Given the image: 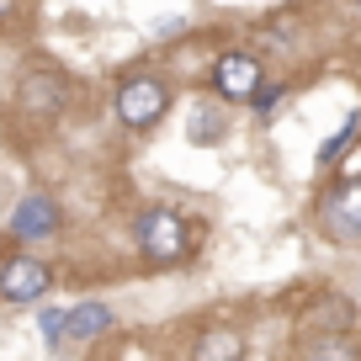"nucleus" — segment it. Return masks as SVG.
<instances>
[{"label": "nucleus", "instance_id": "nucleus-1", "mask_svg": "<svg viewBox=\"0 0 361 361\" xmlns=\"http://www.w3.org/2000/svg\"><path fill=\"white\" fill-rule=\"evenodd\" d=\"M138 250H144L149 260H159V266L180 260L186 250H192V239H186V218H180L176 207H149V213L138 218Z\"/></svg>", "mask_w": 361, "mask_h": 361}, {"label": "nucleus", "instance_id": "nucleus-2", "mask_svg": "<svg viewBox=\"0 0 361 361\" xmlns=\"http://www.w3.org/2000/svg\"><path fill=\"white\" fill-rule=\"evenodd\" d=\"M165 106H170V85L154 75H133L117 85V117L128 128H154L165 117Z\"/></svg>", "mask_w": 361, "mask_h": 361}, {"label": "nucleus", "instance_id": "nucleus-3", "mask_svg": "<svg viewBox=\"0 0 361 361\" xmlns=\"http://www.w3.org/2000/svg\"><path fill=\"white\" fill-rule=\"evenodd\" d=\"M16 102H22L27 117L48 123V117H59V106L69 102V80L59 75L54 64H37V69H27V75L16 80Z\"/></svg>", "mask_w": 361, "mask_h": 361}, {"label": "nucleus", "instance_id": "nucleus-4", "mask_svg": "<svg viewBox=\"0 0 361 361\" xmlns=\"http://www.w3.org/2000/svg\"><path fill=\"white\" fill-rule=\"evenodd\" d=\"M48 282H54V271L37 255H11L0 266V298H6V303H37V298L48 293Z\"/></svg>", "mask_w": 361, "mask_h": 361}, {"label": "nucleus", "instance_id": "nucleus-5", "mask_svg": "<svg viewBox=\"0 0 361 361\" xmlns=\"http://www.w3.org/2000/svg\"><path fill=\"white\" fill-rule=\"evenodd\" d=\"M266 85V80H260V59L255 54H224L213 64V90L218 96H224V102H255V90Z\"/></svg>", "mask_w": 361, "mask_h": 361}, {"label": "nucleus", "instance_id": "nucleus-6", "mask_svg": "<svg viewBox=\"0 0 361 361\" xmlns=\"http://www.w3.org/2000/svg\"><path fill=\"white\" fill-rule=\"evenodd\" d=\"M324 228L335 239H361V176L340 180L324 197Z\"/></svg>", "mask_w": 361, "mask_h": 361}, {"label": "nucleus", "instance_id": "nucleus-7", "mask_svg": "<svg viewBox=\"0 0 361 361\" xmlns=\"http://www.w3.org/2000/svg\"><path fill=\"white\" fill-rule=\"evenodd\" d=\"M59 224H64V213H59L54 197H22L11 213V234L16 239H54Z\"/></svg>", "mask_w": 361, "mask_h": 361}, {"label": "nucleus", "instance_id": "nucleus-8", "mask_svg": "<svg viewBox=\"0 0 361 361\" xmlns=\"http://www.w3.org/2000/svg\"><path fill=\"white\" fill-rule=\"evenodd\" d=\"M112 329V308L106 303H75L64 314V345H85V340L106 335Z\"/></svg>", "mask_w": 361, "mask_h": 361}, {"label": "nucleus", "instance_id": "nucleus-9", "mask_svg": "<svg viewBox=\"0 0 361 361\" xmlns=\"http://www.w3.org/2000/svg\"><path fill=\"white\" fill-rule=\"evenodd\" d=\"M192 361H245V340H239V329H207Z\"/></svg>", "mask_w": 361, "mask_h": 361}, {"label": "nucleus", "instance_id": "nucleus-10", "mask_svg": "<svg viewBox=\"0 0 361 361\" xmlns=\"http://www.w3.org/2000/svg\"><path fill=\"white\" fill-rule=\"evenodd\" d=\"M303 361H356V345L345 335H319L314 345L303 350Z\"/></svg>", "mask_w": 361, "mask_h": 361}, {"label": "nucleus", "instance_id": "nucleus-11", "mask_svg": "<svg viewBox=\"0 0 361 361\" xmlns=\"http://www.w3.org/2000/svg\"><path fill=\"white\" fill-rule=\"evenodd\" d=\"M356 133H361V112H350V117H345V128H340L335 138H324V144H319V165H335V159L345 154L350 144H356Z\"/></svg>", "mask_w": 361, "mask_h": 361}, {"label": "nucleus", "instance_id": "nucleus-12", "mask_svg": "<svg viewBox=\"0 0 361 361\" xmlns=\"http://www.w3.org/2000/svg\"><path fill=\"white\" fill-rule=\"evenodd\" d=\"M224 138V117L218 112H197L192 117V144H218Z\"/></svg>", "mask_w": 361, "mask_h": 361}, {"label": "nucleus", "instance_id": "nucleus-13", "mask_svg": "<svg viewBox=\"0 0 361 361\" xmlns=\"http://www.w3.org/2000/svg\"><path fill=\"white\" fill-rule=\"evenodd\" d=\"M37 324H43V340L48 345H64V314H59V308H43V314H37Z\"/></svg>", "mask_w": 361, "mask_h": 361}, {"label": "nucleus", "instance_id": "nucleus-14", "mask_svg": "<svg viewBox=\"0 0 361 361\" xmlns=\"http://www.w3.org/2000/svg\"><path fill=\"white\" fill-rule=\"evenodd\" d=\"M282 90H287V85H260V90H255V112H260V117H266V112H276Z\"/></svg>", "mask_w": 361, "mask_h": 361}, {"label": "nucleus", "instance_id": "nucleus-15", "mask_svg": "<svg viewBox=\"0 0 361 361\" xmlns=\"http://www.w3.org/2000/svg\"><path fill=\"white\" fill-rule=\"evenodd\" d=\"M11 11H16V0H0V22H6Z\"/></svg>", "mask_w": 361, "mask_h": 361}, {"label": "nucleus", "instance_id": "nucleus-16", "mask_svg": "<svg viewBox=\"0 0 361 361\" xmlns=\"http://www.w3.org/2000/svg\"><path fill=\"white\" fill-rule=\"evenodd\" d=\"M350 6H356V16H361V0H350Z\"/></svg>", "mask_w": 361, "mask_h": 361}]
</instances>
